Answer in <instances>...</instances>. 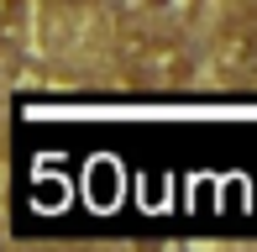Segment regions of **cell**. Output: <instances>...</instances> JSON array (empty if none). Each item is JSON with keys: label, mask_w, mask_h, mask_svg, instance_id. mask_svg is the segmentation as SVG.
Wrapping results in <instances>:
<instances>
[{"label": "cell", "mask_w": 257, "mask_h": 252, "mask_svg": "<svg viewBox=\"0 0 257 252\" xmlns=\"http://www.w3.org/2000/svg\"><path fill=\"white\" fill-rule=\"evenodd\" d=\"M115 63L147 95H184L194 84V68H200L173 32H158V27H126L115 37Z\"/></svg>", "instance_id": "cell-1"}, {"label": "cell", "mask_w": 257, "mask_h": 252, "mask_svg": "<svg viewBox=\"0 0 257 252\" xmlns=\"http://www.w3.org/2000/svg\"><path fill=\"white\" fill-rule=\"evenodd\" d=\"M215 63H220V74L257 84V11H241L215 32Z\"/></svg>", "instance_id": "cell-2"}, {"label": "cell", "mask_w": 257, "mask_h": 252, "mask_svg": "<svg viewBox=\"0 0 257 252\" xmlns=\"http://www.w3.org/2000/svg\"><path fill=\"white\" fill-rule=\"evenodd\" d=\"M32 27V0H0V48H16Z\"/></svg>", "instance_id": "cell-3"}, {"label": "cell", "mask_w": 257, "mask_h": 252, "mask_svg": "<svg viewBox=\"0 0 257 252\" xmlns=\"http://www.w3.org/2000/svg\"><path fill=\"white\" fill-rule=\"evenodd\" d=\"M63 6H84V0H63Z\"/></svg>", "instance_id": "cell-4"}, {"label": "cell", "mask_w": 257, "mask_h": 252, "mask_svg": "<svg viewBox=\"0 0 257 252\" xmlns=\"http://www.w3.org/2000/svg\"><path fill=\"white\" fill-rule=\"evenodd\" d=\"M42 252H63V247H42Z\"/></svg>", "instance_id": "cell-5"}]
</instances>
